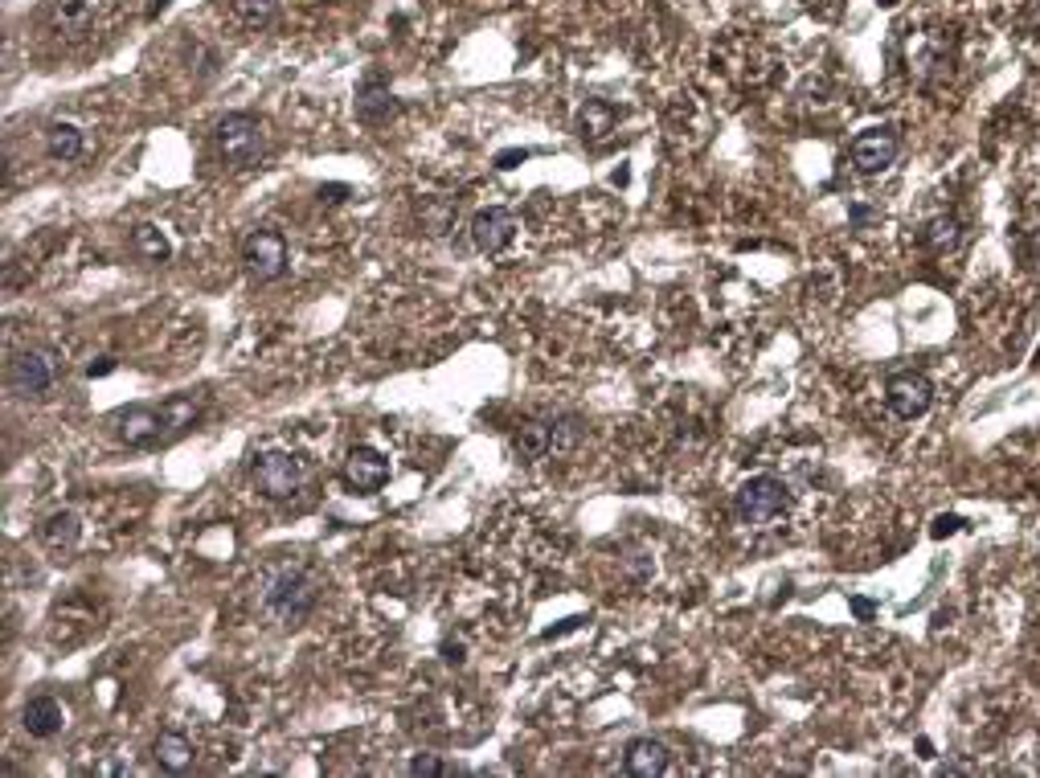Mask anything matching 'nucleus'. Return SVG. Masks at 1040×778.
Instances as JSON below:
<instances>
[{"label":"nucleus","mask_w":1040,"mask_h":778,"mask_svg":"<svg viewBox=\"0 0 1040 778\" xmlns=\"http://www.w3.org/2000/svg\"><path fill=\"white\" fill-rule=\"evenodd\" d=\"M202 414V402L197 398H169L160 405H127L115 414V435L124 438L127 447H152V443H164V438L188 431Z\"/></svg>","instance_id":"nucleus-1"},{"label":"nucleus","mask_w":1040,"mask_h":778,"mask_svg":"<svg viewBox=\"0 0 1040 778\" xmlns=\"http://www.w3.org/2000/svg\"><path fill=\"white\" fill-rule=\"evenodd\" d=\"M320 591H324V582H320V574L311 565H304V561L292 565L287 561V565L271 570V577H266L263 607L279 622H304L316 610V603H320Z\"/></svg>","instance_id":"nucleus-2"},{"label":"nucleus","mask_w":1040,"mask_h":778,"mask_svg":"<svg viewBox=\"0 0 1040 778\" xmlns=\"http://www.w3.org/2000/svg\"><path fill=\"white\" fill-rule=\"evenodd\" d=\"M119 0H49L46 9V33L62 49L91 46L99 33L115 21Z\"/></svg>","instance_id":"nucleus-3"},{"label":"nucleus","mask_w":1040,"mask_h":778,"mask_svg":"<svg viewBox=\"0 0 1040 778\" xmlns=\"http://www.w3.org/2000/svg\"><path fill=\"white\" fill-rule=\"evenodd\" d=\"M582 443V422L578 419H528L516 426L513 447L525 459H549V455H570Z\"/></svg>","instance_id":"nucleus-4"},{"label":"nucleus","mask_w":1040,"mask_h":778,"mask_svg":"<svg viewBox=\"0 0 1040 778\" xmlns=\"http://www.w3.org/2000/svg\"><path fill=\"white\" fill-rule=\"evenodd\" d=\"M214 144H218V156L230 164V169H250L259 156H263L266 131L254 115H226L218 127H214Z\"/></svg>","instance_id":"nucleus-5"},{"label":"nucleus","mask_w":1040,"mask_h":778,"mask_svg":"<svg viewBox=\"0 0 1040 778\" xmlns=\"http://www.w3.org/2000/svg\"><path fill=\"white\" fill-rule=\"evenodd\" d=\"M787 504H791V496H787V483L778 476H754L733 496V508H738L745 525H770V520L787 513Z\"/></svg>","instance_id":"nucleus-6"},{"label":"nucleus","mask_w":1040,"mask_h":778,"mask_svg":"<svg viewBox=\"0 0 1040 778\" xmlns=\"http://www.w3.org/2000/svg\"><path fill=\"white\" fill-rule=\"evenodd\" d=\"M62 377V361L49 348H25L9 361V389L16 398H46Z\"/></svg>","instance_id":"nucleus-7"},{"label":"nucleus","mask_w":1040,"mask_h":778,"mask_svg":"<svg viewBox=\"0 0 1040 778\" xmlns=\"http://www.w3.org/2000/svg\"><path fill=\"white\" fill-rule=\"evenodd\" d=\"M250 480L266 500H292L304 488V464L287 451H263L250 464Z\"/></svg>","instance_id":"nucleus-8"},{"label":"nucleus","mask_w":1040,"mask_h":778,"mask_svg":"<svg viewBox=\"0 0 1040 778\" xmlns=\"http://www.w3.org/2000/svg\"><path fill=\"white\" fill-rule=\"evenodd\" d=\"M242 263H247L250 279L275 283L287 271V242L275 230H254L242 242Z\"/></svg>","instance_id":"nucleus-9"},{"label":"nucleus","mask_w":1040,"mask_h":778,"mask_svg":"<svg viewBox=\"0 0 1040 778\" xmlns=\"http://www.w3.org/2000/svg\"><path fill=\"white\" fill-rule=\"evenodd\" d=\"M885 402H889V410H893L898 419H922V414L930 410V402H934L930 377L917 374V369H901V374L889 377Z\"/></svg>","instance_id":"nucleus-10"},{"label":"nucleus","mask_w":1040,"mask_h":778,"mask_svg":"<svg viewBox=\"0 0 1040 778\" xmlns=\"http://www.w3.org/2000/svg\"><path fill=\"white\" fill-rule=\"evenodd\" d=\"M848 156H853L856 172H865V176L885 172L889 164L898 160V136H893L889 127H869V131H860V136L853 140Z\"/></svg>","instance_id":"nucleus-11"},{"label":"nucleus","mask_w":1040,"mask_h":778,"mask_svg":"<svg viewBox=\"0 0 1040 778\" xmlns=\"http://www.w3.org/2000/svg\"><path fill=\"white\" fill-rule=\"evenodd\" d=\"M516 238V214L513 209H500V205H492V209H483V214H476V221H471V242H476V250H483V254H496V250H504L508 242Z\"/></svg>","instance_id":"nucleus-12"},{"label":"nucleus","mask_w":1040,"mask_h":778,"mask_svg":"<svg viewBox=\"0 0 1040 778\" xmlns=\"http://www.w3.org/2000/svg\"><path fill=\"white\" fill-rule=\"evenodd\" d=\"M386 480H389V459L381 451L357 447V451L344 459V483H348L353 492H377V488H386Z\"/></svg>","instance_id":"nucleus-13"},{"label":"nucleus","mask_w":1040,"mask_h":778,"mask_svg":"<svg viewBox=\"0 0 1040 778\" xmlns=\"http://www.w3.org/2000/svg\"><path fill=\"white\" fill-rule=\"evenodd\" d=\"M622 770H627L631 778L664 775V770H668V746L655 742V737H639V742H631L627 754H622Z\"/></svg>","instance_id":"nucleus-14"},{"label":"nucleus","mask_w":1040,"mask_h":778,"mask_svg":"<svg viewBox=\"0 0 1040 778\" xmlns=\"http://www.w3.org/2000/svg\"><path fill=\"white\" fill-rule=\"evenodd\" d=\"M152 758H156V766H160V770H169V775H185L197 754H193V742H188L185 733L169 730V733H160V737L152 742Z\"/></svg>","instance_id":"nucleus-15"},{"label":"nucleus","mask_w":1040,"mask_h":778,"mask_svg":"<svg viewBox=\"0 0 1040 778\" xmlns=\"http://www.w3.org/2000/svg\"><path fill=\"white\" fill-rule=\"evenodd\" d=\"M21 717H25V730H30L33 737H54V733H62V725H66L62 705H58L54 697H33Z\"/></svg>","instance_id":"nucleus-16"},{"label":"nucleus","mask_w":1040,"mask_h":778,"mask_svg":"<svg viewBox=\"0 0 1040 778\" xmlns=\"http://www.w3.org/2000/svg\"><path fill=\"white\" fill-rule=\"evenodd\" d=\"M393 111H398L393 94H389L386 87H377V82H369V87L357 94V115L365 119V124H381V119H389Z\"/></svg>","instance_id":"nucleus-17"},{"label":"nucleus","mask_w":1040,"mask_h":778,"mask_svg":"<svg viewBox=\"0 0 1040 778\" xmlns=\"http://www.w3.org/2000/svg\"><path fill=\"white\" fill-rule=\"evenodd\" d=\"M132 250L140 254L144 263H164V259H169V238L156 230V226H136V230H132Z\"/></svg>","instance_id":"nucleus-18"},{"label":"nucleus","mask_w":1040,"mask_h":778,"mask_svg":"<svg viewBox=\"0 0 1040 778\" xmlns=\"http://www.w3.org/2000/svg\"><path fill=\"white\" fill-rule=\"evenodd\" d=\"M49 156L62 160V164L78 160V156H82V131L70 124H54L49 127Z\"/></svg>","instance_id":"nucleus-19"},{"label":"nucleus","mask_w":1040,"mask_h":778,"mask_svg":"<svg viewBox=\"0 0 1040 778\" xmlns=\"http://www.w3.org/2000/svg\"><path fill=\"white\" fill-rule=\"evenodd\" d=\"M233 13L247 30H263L266 21L279 13V0H233Z\"/></svg>","instance_id":"nucleus-20"},{"label":"nucleus","mask_w":1040,"mask_h":778,"mask_svg":"<svg viewBox=\"0 0 1040 778\" xmlns=\"http://www.w3.org/2000/svg\"><path fill=\"white\" fill-rule=\"evenodd\" d=\"M922 242H926V247H930V250H938V254H942V250H950V247H955V242H959V221L950 218V214H942V218H934L930 226L922 230Z\"/></svg>","instance_id":"nucleus-21"},{"label":"nucleus","mask_w":1040,"mask_h":778,"mask_svg":"<svg viewBox=\"0 0 1040 778\" xmlns=\"http://www.w3.org/2000/svg\"><path fill=\"white\" fill-rule=\"evenodd\" d=\"M78 516L75 513H58L46 520V541L54 545V549H70V545L78 541Z\"/></svg>","instance_id":"nucleus-22"},{"label":"nucleus","mask_w":1040,"mask_h":778,"mask_svg":"<svg viewBox=\"0 0 1040 778\" xmlns=\"http://www.w3.org/2000/svg\"><path fill=\"white\" fill-rule=\"evenodd\" d=\"M582 127H586L591 136H606V131H610V111L598 107V103H591V107H586V115H582Z\"/></svg>","instance_id":"nucleus-23"},{"label":"nucleus","mask_w":1040,"mask_h":778,"mask_svg":"<svg viewBox=\"0 0 1040 778\" xmlns=\"http://www.w3.org/2000/svg\"><path fill=\"white\" fill-rule=\"evenodd\" d=\"M410 775H447V766L438 763L435 754H419V758L410 763Z\"/></svg>","instance_id":"nucleus-24"},{"label":"nucleus","mask_w":1040,"mask_h":778,"mask_svg":"<svg viewBox=\"0 0 1040 778\" xmlns=\"http://www.w3.org/2000/svg\"><path fill=\"white\" fill-rule=\"evenodd\" d=\"M959 529H963L959 516H938V520H934V537H950V533H959Z\"/></svg>","instance_id":"nucleus-25"},{"label":"nucleus","mask_w":1040,"mask_h":778,"mask_svg":"<svg viewBox=\"0 0 1040 778\" xmlns=\"http://www.w3.org/2000/svg\"><path fill=\"white\" fill-rule=\"evenodd\" d=\"M1025 250H1028V263H1032V266L1040 271V230H1032V238H1028V247H1025Z\"/></svg>","instance_id":"nucleus-26"},{"label":"nucleus","mask_w":1040,"mask_h":778,"mask_svg":"<svg viewBox=\"0 0 1040 778\" xmlns=\"http://www.w3.org/2000/svg\"><path fill=\"white\" fill-rule=\"evenodd\" d=\"M853 610L860 615V619H869V615H872V603H865V598H853Z\"/></svg>","instance_id":"nucleus-27"}]
</instances>
